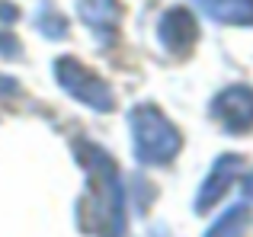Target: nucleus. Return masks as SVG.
Segmentation results:
<instances>
[{
	"mask_svg": "<svg viewBox=\"0 0 253 237\" xmlns=\"http://www.w3.org/2000/svg\"><path fill=\"white\" fill-rule=\"evenodd\" d=\"M77 160L86 170V193L77 205V221L96 237H122L125 231V186L119 167L103 148L77 141Z\"/></svg>",
	"mask_w": 253,
	"mask_h": 237,
	"instance_id": "obj_1",
	"label": "nucleus"
},
{
	"mask_svg": "<svg viewBox=\"0 0 253 237\" xmlns=\"http://www.w3.org/2000/svg\"><path fill=\"white\" fill-rule=\"evenodd\" d=\"M131 125V141H135V157L148 167H164L179 154V138L176 125L151 103H141L128 113Z\"/></svg>",
	"mask_w": 253,
	"mask_h": 237,
	"instance_id": "obj_2",
	"label": "nucleus"
},
{
	"mask_svg": "<svg viewBox=\"0 0 253 237\" xmlns=\"http://www.w3.org/2000/svg\"><path fill=\"white\" fill-rule=\"evenodd\" d=\"M55 80L61 83V90L68 96H74L77 103L96 109V113H112V109H116V93H112V87L96 71H90L86 64H81L77 58H71V55L58 58L55 61Z\"/></svg>",
	"mask_w": 253,
	"mask_h": 237,
	"instance_id": "obj_3",
	"label": "nucleus"
},
{
	"mask_svg": "<svg viewBox=\"0 0 253 237\" xmlns=\"http://www.w3.org/2000/svg\"><path fill=\"white\" fill-rule=\"evenodd\" d=\"M211 116L221 122L224 131L231 135H244V131L253 128V90L244 87V83H234V87L221 90L211 103Z\"/></svg>",
	"mask_w": 253,
	"mask_h": 237,
	"instance_id": "obj_4",
	"label": "nucleus"
},
{
	"mask_svg": "<svg viewBox=\"0 0 253 237\" xmlns=\"http://www.w3.org/2000/svg\"><path fill=\"white\" fill-rule=\"evenodd\" d=\"M157 39L170 55H189L192 45L199 42V23L189 10L183 6H170L157 23Z\"/></svg>",
	"mask_w": 253,
	"mask_h": 237,
	"instance_id": "obj_5",
	"label": "nucleus"
},
{
	"mask_svg": "<svg viewBox=\"0 0 253 237\" xmlns=\"http://www.w3.org/2000/svg\"><path fill=\"white\" fill-rule=\"evenodd\" d=\"M241 167H244V160L237 154H221L211 163L205 180H202V186H199V193H196V212L199 215L209 212L215 202H221L224 196H228V189L234 186V176L241 173Z\"/></svg>",
	"mask_w": 253,
	"mask_h": 237,
	"instance_id": "obj_6",
	"label": "nucleus"
},
{
	"mask_svg": "<svg viewBox=\"0 0 253 237\" xmlns=\"http://www.w3.org/2000/svg\"><path fill=\"white\" fill-rule=\"evenodd\" d=\"M77 13L103 45L116 42L119 23H122V3L119 0H77Z\"/></svg>",
	"mask_w": 253,
	"mask_h": 237,
	"instance_id": "obj_7",
	"label": "nucleus"
},
{
	"mask_svg": "<svg viewBox=\"0 0 253 237\" xmlns=\"http://www.w3.org/2000/svg\"><path fill=\"white\" fill-rule=\"evenodd\" d=\"M202 13L224 26H253V0H196Z\"/></svg>",
	"mask_w": 253,
	"mask_h": 237,
	"instance_id": "obj_8",
	"label": "nucleus"
},
{
	"mask_svg": "<svg viewBox=\"0 0 253 237\" xmlns=\"http://www.w3.org/2000/svg\"><path fill=\"white\" fill-rule=\"evenodd\" d=\"M250 225V208L247 205H234L205 231V237H241Z\"/></svg>",
	"mask_w": 253,
	"mask_h": 237,
	"instance_id": "obj_9",
	"label": "nucleus"
},
{
	"mask_svg": "<svg viewBox=\"0 0 253 237\" xmlns=\"http://www.w3.org/2000/svg\"><path fill=\"white\" fill-rule=\"evenodd\" d=\"M36 26H39V32L48 36V39L68 36V23H64V16L51 3H42V10H39V16H36Z\"/></svg>",
	"mask_w": 253,
	"mask_h": 237,
	"instance_id": "obj_10",
	"label": "nucleus"
},
{
	"mask_svg": "<svg viewBox=\"0 0 253 237\" xmlns=\"http://www.w3.org/2000/svg\"><path fill=\"white\" fill-rule=\"evenodd\" d=\"M0 55H6V58H16L19 55V42L10 36V32H0Z\"/></svg>",
	"mask_w": 253,
	"mask_h": 237,
	"instance_id": "obj_11",
	"label": "nucleus"
},
{
	"mask_svg": "<svg viewBox=\"0 0 253 237\" xmlns=\"http://www.w3.org/2000/svg\"><path fill=\"white\" fill-rule=\"evenodd\" d=\"M13 93H19V83L13 80V77L0 74V100H6V96H13Z\"/></svg>",
	"mask_w": 253,
	"mask_h": 237,
	"instance_id": "obj_12",
	"label": "nucleus"
},
{
	"mask_svg": "<svg viewBox=\"0 0 253 237\" xmlns=\"http://www.w3.org/2000/svg\"><path fill=\"white\" fill-rule=\"evenodd\" d=\"M244 196H247V199H253V173L244 180Z\"/></svg>",
	"mask_w": 253,
	"mask_h": 237,
	"instance_id": "obj_13",
	"label": "nucleus"
}]
</instances>
